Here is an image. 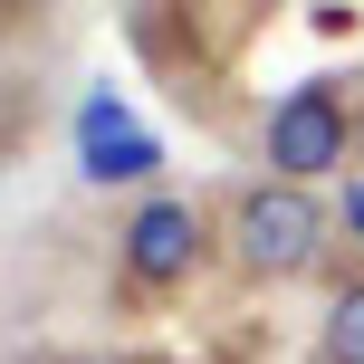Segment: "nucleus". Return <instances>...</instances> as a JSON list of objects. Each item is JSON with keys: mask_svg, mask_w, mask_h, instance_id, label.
I'll return each mask as SVG.
<instances>
[{"mask_svg": "<svg viewBox=\"0 0 364 364\" xmlns=\"http://www.w3.org/2000/svg\"><path fill=\"white\" fill-rule=\"evenodd\" d=\"M77 134H87V182H154V164H164V144L115 115V96H96L77 115Z\"/></svg>", "mask_w": 364, "mask_h": 364, "instance_id": "obj_4", "label": "nucleus"}, {"mask_svg": "<svg viewBox=\"0 0 364 364\" xmlns=\"http://www.w3.org/2000/svg\"><path fill=\"white\" fill-rule=\"evenodd\" d=\"M326 201H316V182H240L230 211H220V259H230L250 288H288V278H307L316 259H326Z\"/></svg>", "mask_w": 364, "mask_h": 364, "instance_id": "obj_1", "label": "nucleus"}, {"mask_svg": "<svg viewBox=\"0 0 364 364\" xmlns=\"http://www.w3.org/2000/svg\"><path fill=\"white\" fill-rule=\"evenodd\" d=\"M316 355L326 364H364V278H346L326 307V336H316Z\"/></svg>", "mask_w": 364, "mask_h": 364, "instance_id": "obj_5", "label": "nucleus"}, {"mask_svg": "<svg viewBox=\"0 0 364 364\" xmlns=\"http://www.w3.org/2000/svg\"><path fill=\"white\" fill-rule=\"evenodd\" d=\"M346 211H355V220H364V192H346Z\"/></svg>", "mask_w": 364, "mask_h": 364, "instance_id": "obj_6", "label": "nucleus"}, {"mask_svg": "<svg viewBox=\"0 0 364 364\" xmlns=\"http://www.w3.org/2000/svg\"><path fill=\"white\" fill-rule=\"evenodd\" d=\"M211 211L201 201H182V192H144L125 220H115V269H125V288H144V297H173V288H192L201 269H211Z\"/></svg>", "mask_w": 364, "mask_h": 364, "instance_id": "obj_2", "label": "nucleus"}, {"mask_svg": "<svg viewBox=\"0 0 364 364\" xmlns=\"http://www.w3.org/2000/svg\"><path fill=\"white\" fill-rule=\"evenodd\" d=\"M346 154H355V115H346V96L326 77L288 87L269 106V125H259V164L278 182H326V173H346Z\"/></svg>", "mask_w": 364, "mask_h": 364, "instance_id": "obj_3", "label": "nucleus"}]
</instances>
